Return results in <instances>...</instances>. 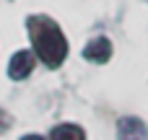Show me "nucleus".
I'll return each instance as SVG.
<instances>
[{
  "label": "nucleus",
  "instance_id": "nucleus-1",
  "mask_svg": "<svg viewBox=\"0 0 148 140\" xmlns=\"http://www.w3.org/2000/svg\"><path fill=\"white\" fill-rule=\"evenodd\" d=\"M26 26H29L31 44H34V52L39 55V60L47 68H60L62 60L68 57V39L62 36L60 26L47 16H31L26 21Z\"/></svg>",
  "mask_w": 148,
  "mask_h": 140
},
{
  "label": "nucleus",
  "instance_id": "nucleus-2",
  "mask_svg": "<svg viewBox=\"0 0 148 140\" xmlns=\"http://www.w3.org/2000/svg\"><path fill=\"white\" fill-rule=\"evenodd\" d=\"M117 138L120 140H148V127L138 117H122L117 122Z\"/></svg>",
  "mask_w": 148,
  "mask_h": 140
},
{
  "label": "nucleus",
  "instance_id": "nucleus-3",
  "mask_svg": "<svg viewBox=\"0 0 148 140\" xmlns=\"http://www.w3.org/2000/svg\"><path fill=\"white\" fill-rule=\"evenodd\" d=\"M31 70H34V55H31V52L21 49V52H16V55L10 57L8 75H10L13 81H23V78H26Z\"/></svg>",
  "mask_w": 148,
  "mask_h": 140
},
{
  "label": "nucleus",
  "instance_id": "nucleus-4",
  "mask_svg": "<svg viewBox=\"0 0 148 140\" xmlns=\"http://www.w3.org/2000/svg\"><path fill=\"white\" fill-rule=\"evenodd\" d=\"M83 57L91 60V62H107V60L112 57V44H109V39H107V36H99V39L88 42V44L83 47Z\"/></svg>",
  "mask_w": 148,
  "mask_h": 140
},
{
  "label": "nucleus",
  "instance_id": "nucleus-5",
  "mask_svg": "<svg viewBox=\"0 0 148 140\" xmlns=\"http://www.w3.org/2000/svg\"><path fill=\"white\" fill-rule=\"evenodd\" d=\"M49 140H86V132H83L78 125L65 122V125H57V127L52 130Z\"/></svg>",
  "mask_w": 148,
  "mask_h": 140
},
{
  "label": "nucleus",
  "instance_id": "nucleus-6",
  "mask_svg": "<svg viewBox=\"0 0 148 140\" xmlns=\"http://www.w3.org/2000/svg\"><path fill=\"white\" fill-rule=\"evenodd\" d=\"M21 140H44V138H39V135H23Z\"/></svg>",
  "mask_w": 148,
  "mask_h": 140
}]
</instances>
